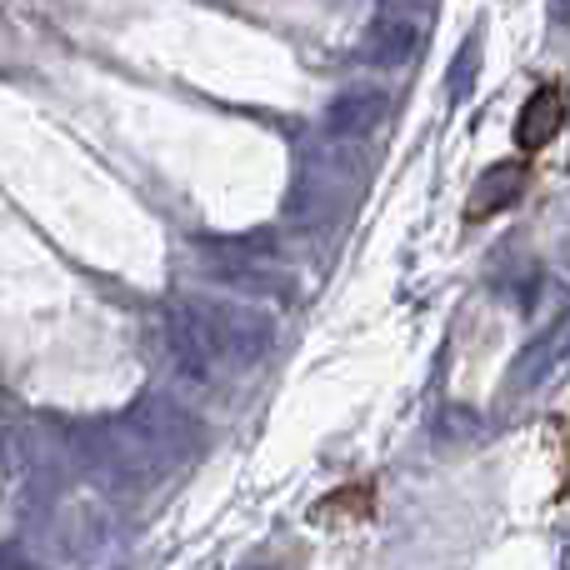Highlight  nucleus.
Here are the masks:
<instances>
[{
    "label": "nucleus",
    "instance_id": "obj_1",
    "mask_svg": "<svg viewBox=\"0 0 570 570\" xmlns=\"http://www.w3.org/2000/svg\"><path fill=\"white\" fill-rule=\"evenodd\" d=\"M561 126H566V90H561V80H546L521 106V116H515V150L521 156H541L561 136Z\"/></svg>",
    "mask_w": 570,
    "mask_h": 570
},
{
    "label": "nucleus",
    "instance_id": "obj_2",
    "mask_svg": "<svg viewBox=\"0 0 570 570\" xmlns=\"http://www.w3.org/2000/svg\"><path fill=\"white\" fill-rule=\"evenodd\" d=\"M525 190V160H505V166L485 170L481 186L471 190V206H465V220H491L501 210H511Z\"/></svg>",
    "mask_w": 570,
    "mask_h": 570
},
{
    "label": "nucleus",
    "instance_id": "obj_3",
    "mask_svg": "<svg viewBox=\"0 0 570 570\" xmlns=\"http://www.w3.org/2000/svg\"><path fill=\"white\" fill-rule=\"evenodd\" d=\"M375 515V485H341L331 491V501L315 505V521H371Z\"/></svg>",
    "mask_w": 570,
    "mask_h": 570
}]
</instances>
